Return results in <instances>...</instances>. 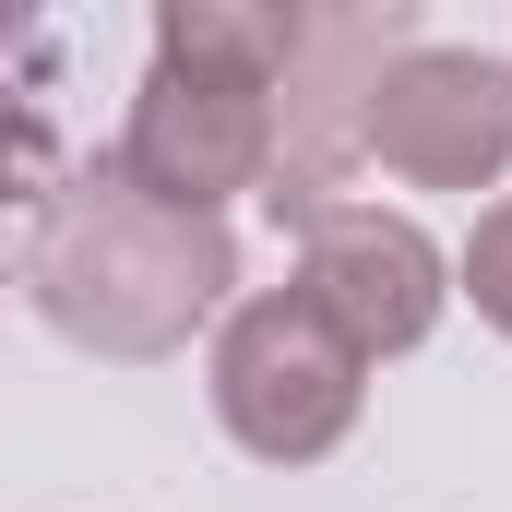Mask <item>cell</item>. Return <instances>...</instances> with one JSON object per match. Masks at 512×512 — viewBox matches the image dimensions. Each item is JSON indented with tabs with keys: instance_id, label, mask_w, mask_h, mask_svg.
Segmentation results:
<instances>
[{
	"instance_id": "1",
	"label": "cell",
	"mask_w": 512,
	"mask_h": 512,
	"mask_svg": "<svg viewBox=\"0 0 512 512\" xmlns=\"http://www.w3.org/2000/svg\"><path fill=\"white\" fill-rule=\"evenodd\" d=\"M12 274L48 334H72L96 358H179L227 310L239 239H227V215H179V203L131 191L120 167H84L72 191H36Z\"/></svg>"
},
{
	"instance_id": "2",
	"label": "cell",
	"mask_w": 512,
	"mask_h": 512,
	"mask_svg": "<svg viewBox=\"0 0 512 512\" xmlns=\"http://www.w3.org/2000/svg\"><path fill=\"white\" fill-rule=\"evenodd\" d=\"M298 36L310 12L286 0L155 12V60H143V96H131V131L108 167L179 215H227V191H274V96L298 72Z\"/></svg>"
},
{
	"instance_id": "3",
	"label": "cell",
	"mask_w": 512,
	"mask_h": 512,
	"mask_svg": "<svg viewBox=\"0 0 512 512\" xmlns=\"http://www.w3.org/2000/svg\"><path fill=\"white\" fill-rule=\"evenodd\" d=\"M358 393H370V358L310 310V286H262V298L227 310V334H215V417H227L239 453L322 465L358 429Z\"/></svg>"
},
{
	"instance_id": "4",
	"label": "cell",
	"mask_w": 512,
	"mask_h": 512,
	"mask_svg": "<svg viewBox=\"0 0 512 512\" xmlns=\"http://www.w3.org/2000/svg\"><path fill=\"white\" fill-rule=\"evenodd\" d=\"M417 48V24H405V0H358V12H310V36H298V72H286V96H274V227H322V215H346V167L370 155V108H382V72Z\"/></svg>"
},
{
	"instance_id": "5",
	"label": "cell",
	"mask_w": 512,
	"mask_h": 512,
	"mask_svg": "<svg viewBox=\"0 0 512 512\" xmlns=\"http://www.w3.org/2000/svg\"><path fill=\"white\" fill-rule=\"evenodd\" d=\"M370 155L417 191H489L512 167V60L489 48H405L370 108Z\"/></svg>"
},
{
	"instance_id": "6",
	"label": "cell",
	"mask_w": 512,
	"mask_h": 512,
	"mask_svg": "<svg viewBox=\"0 0 512 512\" xmlns=\"http://www.w3.org/2000/svg\"><path fill=\"white\" fill-rule=\"evenodd\" d=\"M298 286H310V310H322L358 358H417L429 322H441V298H453L429 227H417V215H382V203L322 215V227L298 239Z\"/></svg>"
},
{
	"instance_id": "7",
	"label": "cell",
	"mask_w": 512,
	"mask_h": 512,
	"mask_svg": "<svg viewBox=\"0 0 512 512\" xmlns=\"http://www.w3.org/2000/svg\"><path fill=\"white\" fill-rule=\"evenodd\" d=\"M465 298H477L489 334H512V203H489L477 239H465Z\"/></svg>"
}]
</instances>
